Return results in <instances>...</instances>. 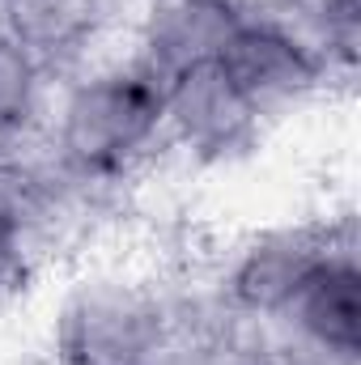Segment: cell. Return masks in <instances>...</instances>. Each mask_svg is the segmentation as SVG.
Instances as JSON below:
<instances>
[{
	"instance_id": "cell-7",
	"label": "cell",
	"mask_w": 361,
	"mask_h": 365,
	"mask_svg": "<svg viewBox=\"0 0 361 365\" xmlns=\"http://www.w3.org/2000/svg\"><path fill=\"white\" fill-rule=\"evenodd\" d=\"M132 13L136 0H0V26L51 73V81L102 60Z\"/></svg>"
},
{
	"instance_id": "cell-3",
	"label": "cell",
	"mask_w": 361,
	"mask_h": 365,
	"mask_svg": "<svg viewBox=\"0 0 361 365\" xmlns=\"http://www.w3.org/2000/svg\"><path fill=\"white\" fill-rule=\"evenodd\" d=\"M353 234L357 230L349 212L251 230L230 251H221L213 268V327H276L310 268Z\"/></svg>"
},
{
	"instance_id": "cell-4",
	"label": "cell",
	"mask_w": 361,
	"mask_h": 365,
	"mask_svg": "<svg viewBox=\"0 0 361 365\" xmlns=\"http://www.w3.org/2000/svg\"><path fill=\"white\" fill-rule=\"evenodd\" d=\"M217 64L264 115L268 128L280 115L310 106L315 98L332 90V81H340L327 56L276 13H247L243 26L221 47Z\"/></svg>"
},
{
	"instance_id": "cell-10",
	"label": "cell",
	"mask_w": 361,
	"mask_h": 365,
	"mask_svg": "<svg viewBox=\"0 0 361 365\" xmlns=\"http://www.w3.org/2000/svg\"><path fill=\"white\" fill-rule=\"evenodd\" d=\"M272 13L302 30L327 56L340 81L353 77L361 43V0H272Z\"/></svg>"
},
{
	"instance_id": "cell-5",
	"label": "cell",
	"mask_w": 361,
	"mask_h": 365,
	"mask_svg": "<svg viewBox=\"0 0 361 365\" xmlns=\"http://www.w3.org/2000/svg\"><path fill=\"white\" fill-rule=\"evenodd\" d=\"M264 136V115L217 60L191 64L166 81V153H179L200 170H221L251 158Z\"/></svg>"
},
{
	"instance_id": "cell-9",
	"label": "cell",
	"mask_w": 361,
	"mask_h": 365,
	"mask_svg": "<svg viewBox=\"0 0 361 365\" xmlns=\"http://www.w3.org/2000/svg\"><path fill=\"white\" fill-rule=\"evenodd\" d=\"M51 90V73L0 26V145H26L43 132Z\"/></svg>"
},
{
	"instance_id": "cell-6",
	"label": "cell",
	"mask_w": 361,
	"mask_h": 365,
	"mask_svg": "<svg viewBox=\"0 0 361 365\" xmlns=\"http://www.w3.org/2000/svg\"><path fill=\"white\" fill-rule=\"evenodd\" d=\"M298 357L315 365L361 361V259L357 234L336 242L310 276L289 297L285 314L272 327Z\"/></svg>"
},
{
	"instance_id": "cell-1",
	"label": "cell",
	"mask_w": 361,
	"mask_h": 365,
	"mask_svg": "<svg viewBox=\"0 0 361 365\" xmlns=\"http://www.w3.org/2000/svg\"><path fill=\"white\" fill-rule=\"evenodd\" d=\"M39 140L73 187L111 204L166 158V81L128 51H106L56 81Z\"/></svg>"
},
{
	"instance_id": "cell-2",
	"label": "cell",
	"mask_w": 361,
	"mask_h": 365,
	"mask_svg": "<svg viewBox=\"0 0 361 365\" xmlns=\"http://www.w3.org/2000/svg\"><path fill=\"white\" fill-rule=\"evenodd\" d=\"M204 336L187 293L149 264H98L77 276L47 327L51 365H166Z\"/></svg>"
},
{
	"instance_id": "cell-11",
	"label": "cell",
	"mask_w": 361,
	"mask_h": 365,
	"mask_svg": "<svg viewBox=\"0 0 361 365\" xmlns=\"http://www.w3.org/2000/svg\"><path fill=\"white\" fill-rule=\"evenodd\" d=\"M34 272H39V259H34L26 247H17L13 238L0 234V302L17 297Z\"/></svg>"
},
{
	"instance_id": "cell-8",
	"label": "cell",
	"mask_w": 361,
	"mask_h": 365,
	"mask_svg": "<svg viewBox=\"0 0 361 365\" xmlns=\"http://www.w3.org/2000/svg\"><path fill=\"white\" fill-rule=\"evenodd\" d=\"M243 17L247 9L238 0H136L128 21V56L158 81H171L191 64L217 60Z\"/></svg>"
}]
</instances>
